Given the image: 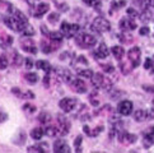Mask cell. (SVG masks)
<instances>
[{"label": "cell", "instance_id": "1", "mask_svg": "<svg viewBox=\"0 0 154 153\" xmlns=\"http://www.w3.org/2000/svg\"><path fill=\"white\" fill-rule=\"evenodd\" d=\"M91 79H92V84L94 88H98V89L101 88L104 91H109L112 88V82L101 73H94Z\"/></svg>", "mask_w": 154, "mask_h": 153}, {"label": "cell", "instance_id": "2", "mask_svg": "<svg viewBox=\"0 0 154 153\" xmlns=\"http://www.w3.org/2000/svg\"><path fill=\"white\" fill-rule=\"evenodd\" d=\"M75 41H76V45L82 48H91L97 43L94 36H92L89 33H83V32H79L75 36Z\"/></svg>", "mask_w": 154, "mask_h": 153}, {"label": "cell", "instance_id": "3", "mask_svg": "<svg viewBox=\"0 0 154 153\" xmlns=\"http://www.w3.org/2000/svg\"><path fill=\"white\" fill-rule=\"evenodd\" d=\"M4 23H5V26H7L8 28H10L14 32H22L24 30V27L28 24V22H23V20L18 19L15 15H13V17H5L4 18Z\"/></svg>", "mask_w": 154, "mask_h": 153}, {"label": "cell", "instance_id": "4", "mask_svg": "<svg viewBox=\"0 0 154 153\" xmlns=\"http://www.w3.org/2000/svg\"><path fill=\"white\" fill-rule=\"evenodd\" d=\"M109 28H111V24H109V22L106 18H103V17H97L91 24V30L93 32H98V33L108 32Z\"/></svg>", "mask_w": 154, "mask_h": 153}, {"label": "cell", "instance_id": "5", "mask_svg": "<svg viewBox=\"0 0 154 153\" xmlns=\"http://www.w3.org/2000/svg\"><path fill=\"white\" fill-rule=\"evenodd\" d=\"M55 72V76H56V79L59 82H64V83H70L71 80L74 79L73 74H71V72L69 69H65L63 67H57L54 69Z\"/></svg>", "mask_w": 154, "mask_h": 153}, {"label": "cell", "instance_id": "6", "mask_svg": "<svg viewBox=\"0 0 154 153\" xmlns=\"http://www.w3.org/2000/svg\"><path fill=\"white\" fill-rule=\"evenodd\" d=\"M60 30L64 33V36L66 38H71V37H75L76 35L79 33V26L75 24V23H68V22H63Z\"/></svg>", "mask_w": 154, "mask_h": 153}, {"label": "cell", "instance_id": "7", "mask_svg": "<svg viewBox=\"0 0 154 153\" xmlns=\"http://www.w3.org/2000/svg\"><path fill=\"white\" fill-rule=\"evenodd\" d=\"M140 56H141V52H140V48L139 47H131L130 50L128 51V58H129V61L131 63V67L133 68H137L140 65Z\"/></svg>", "mask_w": 154, "mask_h": 153}, {"label": "cell", "instance_id": "8", "mask_svg": "<svg viewBox=\"0 0 154 153\" xmlns=\"http://www.w3.org/2000/svg\"><path fill=\"white\" fill-rule=\"evenodd\" d=\"M76 101L75 98H71V97H65V98H63L61 101L59 102V106H60V108L64 111V112H71L75 108V106H76Z\"/></svg>", "mask_w": 154, "mask_h": 153}, {"label": "cell", "instance_id": "9", "mask_svg": "<svg viewBox=\"0 0 154 153\" xmlns=\"http://www.w3.org/2000/svg\"><path fill=\"white\" fill-rule=\"evenodd\" d=\"M57 130H59V135H66L70 130V123L64 115H59L57 116Z\"/></svg>", "mask_w": 154, "mask_h": 153}, {"label": "cell", "instance_id": "10", "mask_svg": "<svg viewBox=\"0 0 154 153\" xmlns=\"http://www.w3.org/2000/svg\"><path fill=\"white\" fill-rule=\"evenodd\" d=\"M117 138H119V142L122 144H133L136 142L137 136L135 134H130L125 130H120L119 134H117Z\"/></svg>", "mask_w": 154, "mask_h": 153}, {"label": "cell", "instance_id": "11", "mask_svg": "<svg viewBox=\"0 0 154 153\" xmlns=\"http://www.w3.org/2000/svg\"><path fill=\"white\" fill-rule=\"evenodd\" d=\"M117 111L120 115H122V116H129V115L133 112V102L129 100L121 101L117 106Z\"/></svg>", "mask_w": 154, "mask_h": 153}, {"label": "cell", "instance_id": "12", "mask_svg": "<svg viewBox=\"0 0 154 153\" xmlns=\"http://www.w3.org/2000/svg\"><path fill=\"white\" fill-rule=\"evenodd\" d=\"M119 26H120V30L125 32L136 30V22H134V19H131V18H122L120 20Z\"/></svg>", "mask_w": 154, "mask_h": 153}, {"label": "cell", "instance_id": "13", "mask_svg": "<svg viewBox=\"0 0 154 153\" xmlns=\"http://www.w3.org/2000/svg\"><path fill=\"white\" fill-rule=\"evenodd\" d=\"M69 84L71 86V88H73L75 92H78V93H85L87 92V84L83 79L74 78Z\"/></svg>", "mask_w": 154, "mask_h": 153}, {"label": "cell", "instance_id": "14", "mask_svg": "<svg viewBox=\"0 0 154 153\" xmlns=\"http://www.w3.org/2000/svg\"><path fill=\"white\" fill-rule=\"evenodd\" d=\"M60 47V42L59 41H52L47 42V41H41V50L43 54H51L54 50Z\"/></svg>", "mask_w": 154, "mask_h": 153}, {"label": "cell", "instance_id": "15", "mask_svg": "<svg viewBox=\"0 0 154 153\" xmlns=\"http://www.w3.org/2000/svg\"><path fill=\"white\" fill-rule=\"evenodd\" d=\"M139 18L143 22H152V20H154V5H150V7L143 9V12L139 14Z\"/></svg>", "mask_w": 154, "mask_h": 153}, {"label": "cell", "instance_id": "16", "mask_svg": "<svg viewBox=\"0 0 154 153\" xmlns=\"http://www.w3.org/2000/svg\"><path fill=\"white\" fill-rule=\"evenodd\" d=\"M108 54H109V51H108L107 45L102 42V43H100V46H98L97 50L93 52V56L96 59H106L108 56Z\"/></svg>", "mask_w": 154, "mask_h": 153}, {"label": "cell", "instance_id": "17", "mask_svg": "<svg viewBox=\"0 0 154 153\" xmlns=\"http://www.w3.org/2000/svg\"><path fill=\"white\" fill-rule=\"evenodd\" d=\"M20 47L23 48V50L26 52H29V54H33V55H36L37 54V47L35 45V42L32 40H24L20 42Z\"/></svg>", "mask_w": 154, "mask_h": 153}, {"label": "cell", "instance_id": "18", "mask_svg": "<svg viewBox=\"0 0 154 153\" xmlns=\"http://www.w3.org/2000/svg\"><path fill=\"white\" fill-rule=\"evenodd\" d=\"M48 10H50V5H48L47 3H40L36 7L35 12H33V15L36 18H41L42 15H45Z\"/></svg>", "mask_w": 154, "mask_h": 153}, {"label": "cell", "instance_id": "19", "mask_svg": "<svg viewBox=\"0 0 154 153\" xmlns=\"http://www.w3.org/2000/svg\"><path fill=\"white\" fill-rule=\"evenodd\" d=\"M71 149L64 140H56L54 143V152L56 153H69Z\"/></svg>", "mask_w": 154, "mask_h": 153}, {"label": "cell", "instance_id": "20", "mask_svg": "<svg viewBox=\"0 0 154 153\" xmlns=\"http://www.w3.org/2000/svg\"><path fill=\"white\" fill-rule=\"evenodd\" d=\"M36 67L38 68V69H41V70H43L45 73H50L51 72V65H50V63L48 61H46V60H38V61L36 63Z\"/></svg>", "mask_w": 154, "mask_h": 153}, {"label": "cell", "instance_id": "21", "mask_svg": "<svg viewBox=\"0 0 154 153\" xmlns=\"http://www.w3.org/2000/svg\"><path fill=\"white\" fill-rule=\"evenodd\" d=\"M111 52H112V55L116 58L117 60H121L124 58V55H125V50H124L122 46H113L111 48Z\"/></svg>", "mask_w": 154, "mask_h": 153}, {"label": "cell", "instance_id": "22", "mask_svg": "<svg viewBox=\"0 0 154 153\" xmlns=\"http://www.w3.org/2000/svg\"><path fill=\"white\" fill-rule=\"evenodd\" d=\"M134 119L136 120V121H139V123H141V121H145V120H148V116H146V110H136L135 112H134Z\"/></svg>", "mask_w": 154, "mask_h": 153}, {"label": "cell", "instance_id": "23", "mask_svg": "<svg viewBox=\"0 0 154 153\" xmlns=\"http://www.w3.org/2000/svg\"><path fill=\"white\" fill-rule=\"evenodd\" d=\"M134 3L143 10L148 7H150V5H154V0H134Z\"/></svg>", "mask_w": 154, "mask_h": 153}, {"label": "cell", "instance_id": "24", "mask_svg": "<svg viewBox=\"0 0 154 153\" xmlns=\"http://www.w3.org/2000/svg\"><path fill=\"white\" fill-rule=\"evenodd\" d=\"M48 37H50L52 41H59V42H61L63 38H64V33H63L61 31H51L50 33H48Z\"/></svg>", "mask_w": 154, "mask_h": 153}, {"label": "cell", "instance_id": "25", "mask_svg": "<svg viewBox=\"0 0 154 153\" xmlns=\"http://www.w3.org/2000/svg\"><path fill=\"white\" fill-rule=\"evenodd\" d=\"M23 63H24V59L22 58L20 54H18L17 51H13V65L14 67H20Z\"/></svg>", "mask_w": 154, "mask_h": 153}, {"label": "cell", "instance_id": "26", "mask_svg": "<svg viewBox=\"0 0 154 153\" xmlns=\"http://www.w3.org/2000/svg\"><path fill=\"white\" fill-rule=\"evenodd\" d=\"M43 129L42 128H35V129H32V132H31V136L33 139H36V140H40L42 136H43Z\"/></svg>", "mask_w": 154, "mask_h": 153}, {"label": "cell", "instance_id": "27", "mask_svg": "<svg viewBox=\"0 0 154 153\" xmlns=\"http://www.w3.org/2000/svg\"><path fill=\"white\" fill-rule=\"evenodd\" d=\"M38 121L41 124H50L51 123V115L48 112H41L38 115Z\"/></svg>", "mask_w": 154, "mask_h": 153}, {"label": "cell", "instance_id": "28", "mask_svg": "<svg viewBox=\"0 0 154 153\" xmlns=\"http://www.w3.org/2000/svg\"><path fill=\"white\" fill-rule=\"evenodd\" d=\"M0 45H2L4 48H7V47H9L10 45L13 43V38L10 37V36H8V35H3L2 36V40H0Z\"/></svg>", "mask_w": 154, "mask_h": 153}, {"label": "cell", "instance_id": "29", "mask_svg": "<svg viewBox=\"0 0 154 153\" xmlns=\"http://www.w3.org/2000/svg\"><path fill=\"white\" fill-rule=\"evenodd\" d=\"M24 78H26V80L28 82V83L35 84V83H37V80H38V75H37V73H27L24 75Z\"/></svg>", "mask_w": 154, "mask_h": 153}, {"label": "cell", "instance_id": "30", "mask_svg": "<svg viewBox=\"0 0 154 153\" xmlns=\"http://www.w3.org/2000/svg\"><path fill=\"white\" fill-rule=\"evenodd\" d=\"M93 74H94V73H93L91 69H79L78 70V75L83 76V78H92Z\"/></svg>", "mask_w": 154, "mask_h": 153}, {"label": "cell", "instance_id": "31", "mask_svg": "<svg viewBox=\"0 0 154 153\" xmlns=\"http://www.w3.org/2000/svg\"><path fill=\"white\" fill-rule=\"evenodd\" d=\"M45 133H46L48 136H56V135H59L57 126H46Z\"/></svg>", "mask_w": 154, "mask_h": 153}, {"label": "cell", "instance_id": "32", "mask_svg": "<svg viewBox=\"0 0 154 153\" xmlns=\"http://www.w3.org/2000/svg\"><path fill=\"white\" fill-rule=\"evenodd\" d=\"M83 2L88 5V7H92V8H96V9H100L102 2L101 0H83Z\"/></svg>", "mask_w": 154, "mask_h": 153}, {"label": "cell", "instance_id": "33", "mask_svg": "<svg viewBox=\"0 0 154 153\" xmlns=\"http://www.w3.org/2000/svg\"><path fill=\"white\" fill-rule=\"evenodd\" d=\"M43 144H36V145H32V147H28V152H35V153H43L45 152V148L42 147Z\"/></svg>", "mask_w": 154, "mask_h": 153}, {"label": "cell", "instance_id": "34", "mask_svg": "<svg viewBox=\"0 0 154 153\" xmlns=\"http://www.w3.org/2000/svg\"><path fill=\"white\" fill-rule=\"evenodd\" d=\"M22 33H23L24 36H27V37H29V36H33L35 35V28L32 27L29 23L27 24L26 27H24V30L22 31Z\"/></svg>", "mask_w": 154, "mask_h": 153}, {"label": "cell", "instance_id": "35", "mask_svg": "<svg viewBox=\"0 0 154 153\" xmlns=\"http://www.w3.org/2000/svg\"><path fill=\"white\" fill-rule=\"evenodd\" d=\"M153 143H154L153 138H150V136H148V135H143V144H144L145 148H150Z\"/></svg>", "mask_w": 154, "mask_h": 153}, {"label": "cell", "instance_id": "36", "mask_svg": "<svg viewBox=\"0 0 154 153\" xmlns=\"http://www.w3.org/2000/svg\"><path fill=\"white\" fill-rule=\"evenodd\" d=\"M120 38L124 43H130L131 41H133V37L129 35V32H125V31H122V35L120 36Z\"/></svg>", "mask_w": 154, "mask_h": 153}, {"label": "cell", "instance_id": "37", "mask_svg": "<svg viewBox=\"0 0 154 153\" xmlns=\"http://www.w3.org/2000/svg\"><path fill=\"white\" fill-rule=\"evenodd\" d=\"M75 65H84V67H87V65H88V60L84 56H78V58H76V60H74V67H75Z\"/></svg>", "mask_w": 154, "mask_h": 153}, {"label": "cell", "instance_id": "38", "mask_svg": "<svg viewBox=\"0 0 154 153\" xmlns=\"http://www.w3.org/2000/svg\"><path fill=\"white\" fill-rule=\"evenodd\" d=\"M8 58L5 56V55H0V69L4 70V69H7L8 68Z\"/></svg>", "mask_w": 154, "mask_h": 153}, {"label": "cell", "instance_id": "39", "mask_svg": "<svg viewBox=\"0 0 154 153\" xmlns=\"http://www.w3.org/2000/svg\"><path fill=\"white\" fill-rule=\"evenodd\" d=\"M59 19H60V14H59L57 12L51 13L50 15H48V18H47V20H48V22H51V23H56Z\"/></svg>", "mask_w": 154, "mask_h": 153}, {"label": "cell", "instance_id": "40", "mask_svg": "<svg viewBox=\"0 0 154 153\" xmlns=\"http://www.w3.org/2000/svg\"><path fill=\"white\" fill-rule=\"evenodd\" d=\"M13 13H14V15H15V17H17L18 19L23 20V22H28V19H27V17H26V15H24L23 13L20 12V10H18V9H14V10H13Z\"/></svg>", "mask_w": 154, "mask_h": 153}, {"label": "cell", "instance_id": "41", "mask_svg": "<svg viewBox=\"0 0 154 153\" xmlns=\"http://www.w3.org/2000/svg\"><path fill=\"white\" fill-rule=\"evenodd\" d=\"M102 67V69H103V72L104 73H108V74H112V73H115V68L112 67V65H109V64H102L101 65Z\"/></svg>", "mask_w": 154, "mask_h": 153}, {"label": "cell", "instance_id": "42", "mask_svg": "<svg viewBox=\"0 0 154 153\" xmlns=\"http://www.w3.org/2000/svg\"><path fill=\"white\" fill-rule=\"evenodd\" d=\"M125 5H126V2H125V0H120L119 3H117V2H113L112 5H111V10H112V9L122 8V7H125Z\"/></svg>", "mask_w": 154, "mask_h": 153}, {"label": "cell", "instance_id": "43", "mask_svg": "<svg viewBox=\"0 0 154 153\" xmlns=\"http://www.w3.org/2000/svg\"><path fill=\"white\" fill-rule=\"evenodd\" d=\"M20 98H26V100H32V98H35V93L32 91H27V92H23L22 93V97Z\"/></svg>", "mask_w": 154, "mask_h": 153}, {"label": "cell", "instance_id": "44", "mask_svg": "<svg viewBox=\"0 0 154 153\" xmlns=\"http://www.w3.org/2000/svg\"><path fill=\"white\" fill-rule=\"evenodd\" d=\"M82 140H83V138H82V135H78L75 138V140H74V144H75V147H76V151L78 152H80L82 149H80V144H82Z\"/></svg>", "mask_w": 154, "mask_h": 153}, {"label": "cell", "instance_id": "45", "mask_svg": "<svg viewBox=\"0 0 154 153\" xmlns=\"http://www.w3.org/2000/svg\"><path fill=\"white\" fill-rule=\"evenodd\" d=\"M126 12H128V15H129V17H133V18L139 17V13H137L134 8H128V10H126Z\"/></svg>", "mask_w": 154, "mask_h": 153}, {"label": "cell", "instance_id": "46", "mask_svg": "<svg viewBox=\"0 0 154 153\" xmlns=\"http://www.w3.org/2000/svg\"><path fill=\"white\" fill-rule=\"evenodd\" d=\"M23 110H26L28 114H32V112H35V111H36V107H35V106H32V105H29V103H26V105L23 106Z\"/></svg>", "mask_w": 154, "mask_h": 153}, {"label": "cell", "instance_id": "47", "mask_svg": "<svg viewBox=\"0 0 154 153\" xmlns=\"http://www.w3.org/2000/svg\"><path fill=\"white\" fill-rule=\"evenodd\" d=\"M101 132H103V126H97L94 130H91L89 136H97Z\"/></svg>", "mask_w": 154, "mask_h": 153}, {"label": "cell", "instance_id": "48", "mask_svg": "<svg viewBox=\"0 0 154 153\" xmlns=\"http://www.w3.org/2000/svg\"><path fill=\"white\" fill-rule=\"evenodd\" d=\"M24 65H26V68H28V69H31L32 67H33V60H32L31 58H26L24 59Z\"/></svg>", "mask_w": 154, "mask_h": 153}, {"label": "cell", "instance_id": "49", "mask_svg": "<svg viewBox=\"0 0 154 153\" xmlns=\"http://www.w3.org/2000/svg\"><path fill=\"white\" fill-rule=\"evenodd\" d=\"M153 61H152V59L150 58H146L145 59V63H144V68L145 69H152L153 68Z\"/></svg>", "mask_w": 154, "mask_h": 153}, {"label": "cell", "instance_id": "50", "mask_svg": "<svg viewBox=\"0 0 154 153\" xmlns=\"http://www.w3.org/2000/svg\"><path fill=\"white\" fill-rule=\"evenodd\" d=\"M144 135H148V136H150V138L154 139V126H150V128H148L145 132H144Z\"/></svg>", "mask_w": 154, "mask_h": 153}, {"label": "cell", "instance_id": "51", "mask_svg": "<svg viewBox=\"0 0 154 153\" xmlns=\"http://www.w3.org/2000/svg\"><path fill=\"white\" fill-rule=\"evenodd\" d=\"M43 86H45V87H50V73H46L45 78H43Z\"/></svg>", "mask_w": 154, "mask_h": 153}, {"label": "cell", "instance_id": "52", "mask_svg": "<svg viewBox=\"0 0 154 153\" xmlns=\"http://www.w3.org/2000/svg\"><path fill=\"white\" fill-rule=\"evenodd\" d=\"M149 32H150L149 27H141V28H140V35H141V36H146V35H149Z\"/></svg>", "mask_w": 154, "mask_h": 153}, {"label": "cell", "instance_id": "53", "mask_svg": "<svg viewBox=\"0 0 154 153\" xmlns=\"http://www.w3.org/2000/svg\"><path fill=\"white\" fill-rule=\"evenodd\" d=\"M7 119H8V114H7V112H4L3 110H0V123L5 121Z\"/></svg>", "mask_w": 154, "mask_h": 153}, {"label": "cell", "instance_id": "54", "mask_svg": "<svg viewBox=\"0 0 154 153\" xmlns=\"http://www.w3.org/2000/svg\"><path fill=\"white\" fill-rule=\"evenodd\" d=\"M146 116H148V120L154 119V108H149V110H146Z\"/></svg>", "mask_w": 154, "mask_h": 153}, {"label": "cell", "instance_id": "55", "mask_svg": "<svg viewBox=\"0 0 154 153\" xmlns=\"http://www.w3.org/2000/svg\"><path fill=\"white\" fill-rule=\"evenodd\" d=\"M120 67H121V70H122V73H124V74H129V73H130L131 68H126L124 63H121V64H120Z\"/></svg>", "mask_w": 154, "mask_h": 153}, {"label": "cell", "instance_id": "56", "mask_svg": "<svg viewBox=\"0 0 154 153\" xmlns=\"http://www.w3.org/2000/svg\"><path fill=\"white\" fill-rule=\"evenodd\" d=\"M143 89L146 91V92H150V93H154V87H150V86H143Z\"/></svg>", "mask_w": 154, "mask_h": 153}, {"label": "cell", "instance_id": "57", "mask_svg": "<svg viewBox=\"0 0 154 153\" xmlns=\"http://www.w3.org/2000/svg\"><path fill=\"white\" fill-rule=\"evenodd\" d=\"M41 31H42V35H45V36H48V33H50V32L47 31V27L46 26H41Z\"/></svg>", "mask_w": 154, "mask_h": 153}, {"label": "cell", "instance_id": "58", "mask_svg": "<svg viewBox=\"0 0 154 153\" xmlns=\"http://www.w3.org/2000/svg\"><path fill=\"white\" fill-rule=\"evenodd\" d=\"M83 130L85 132V134H88V135L91 134V129H89V126H88V125H84V126H83Z\"/></svg>", "mask_w": 154, "mask_h": 153}, {"label": "cell", "instance_id": "59", "mask_svg": "<svg viewBox=\"0 0 154 153\" xmlns=\"http://www.w3.org/2000/svg\"><path fill=\"white\" fill-rule=\"evenodd\" d=\"M152 72L154 73V65H153V68H152Z\"/></svg>", "mask_w": 154, "mask_h": 153}, {"label": "cell", "instance_id": "60", "mask_svg": "<svg viewBox=\"0 0 154 153\" xmlns=\"http://www.w3.org/2000/svg\"><path fill=\"white\" fill-rule=\"evenodd\" d=\"M2 2H3V0H0V4H2Z\"/></svg>", "mask_w": 154, "mask_h": 153}]
</instances>
